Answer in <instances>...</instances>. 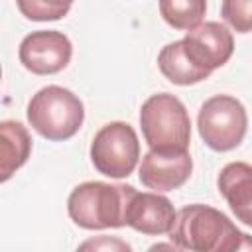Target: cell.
Wrapping results in <instances>:
<instances>
[{"label":"cell","instance_id":"5bb4252c","mask_svg":"<svg viewBox=\"0 0 252 252\" xmlns=\"http://www.w3.org/2000/svg\"><path fill=\"white\" fill-rule=\"evenodd\" d=\"M207 0H159V14L173 30H191L201 24Z\"/></svg>","mask_w":252,"mask_h":252},{"label":"cell","instance_id":"277c9868","mask_svg":"<svg viewBox=\"0 0 252 252\" xmlns=\"http://www.w3.org/2000/svg\"><path fill=\"white\" fill-rule=\"evenodd\" d=\"M140 126L150 150H187L191 118L185 104L169 94H152L140 108Z\"/></svg>","mask_w":252,"mask_h":252},{"label":"cell","instance_id":"9c48e42d","mask_svg":"<svg viewBox=\"0 0 252 252\" xmlns=\"http://www.w3.org/2000/svg\"><path fill=\"white\" fill-rule=\"evenodd\" d=\"M193 159L187 150H150L140 163V181L154 191L179 189L191 175Z\"/></svg>","mask_w":252,"mask_h":252},{"label":"cell","instance_id":"9a60e30c","mask_svg":"<svg viewBox=\"0 0 252 252\" xmlns=\"http://www.w3.org/2000/svg\"><path fill=\"white\" fill-rule=\"evenodd\" d=\"M18 10L32 22H53L67 16L73 0H16Z\"/></svg>","mask_w":252,"mask_h":252},{"label":"cell","instance_id":"8992f818","mask_svg":"<svg viewBox=\"0 0 252 252\" xmlns=\"http://www.w3.org/2000/svg\"><path fill=\"white\" fill-rule=\"evenodd\" d=\"M140 158V142L134 128L126 122H108L93 138L91 161L106 177H128Z\"/></svg>","mask_w":252,"mask_h":252},{"label":"cell","instance_id":"ba28073f","mask_svg":"<svg viewBox=\"0 0 252 252\" xmlns=\"http://www.w3.org/2000/svg\"><path fill=\"white\" fill-rule=\"evenodd\" d=\"M181 41L189 59L211 73L222 67L234 51L232 33L219 22H205L191 28Z\"/></svg>","mask_w":252,"mask_h":252},{"label":"cell","instance_id":"8fae6325","mask_svg":"<svg viewBox=\"0 0 252 252\" xmlns=\"http://www.w3.org/2000/svg\"><path fill=\"white\" fill-rule=\"evenodd\" d=\"M217 185L236 219L252 226V165L244 161L226 163Z\"/></svg>","mask_w":252,"mask_h":252},{"label":"cell","instance_id":"3957f363","mask_svg":"<svg viewBox=\"0 0 252 252\" xmlns=\"http://www.w3.org/2000/svg\"><path fill=\"white\" fill-rule=\"evenodd\" d=\"M26 114L32 128L51 142L73 138L85 120L81 98L73 91L59 85L39 89L28 102Z\"/></svg>","mask_w":252,"mask_h":252},{"label":"cell","instance_id":"52a82bcc","mask_svg":"<svg viewBox=\"0 0 252 252\" xmlns=\"http://www.w3.org/2000/svg\"><path fill=\"white\" fill-rule=\"evenodd\" d=\"M20 63L33 75H55L63 71L73 55V45L63 32L39 30L20 43Z\"/></svg>","mask_w":252,"mask_h":252},{"label":"cell","instance_id":"30bf717a","mask_svg":"<svg viewBox=\"0 0 252 252\" xmlns=\"http://www.w3.org/2000/svg\"><path fill=\"white\" fill-rule=\"evenodd\" d=\"M175 209L171 201L158 191H144L134 193L128 211H126V224L134 230L150 236L158 234H169L173 220H175Z\"/></svg>","mask_w":252,"mask_h":252},{"label":"cell","instance_id":"2e32d148","mask_svg":"<svg viewBox=\"0 0 252 252\" xmlns=\"http://www.w3.org/2000/svg\"><path fill=\"white\" fill-rule=\"evenodd\" d=\"M220 14L234 32H252V0H222Z\"/></svg>","mask_w":252,"mask_h":252},{"label":"cell","instance_id":"7a4b0ae2","mask_svg":"<svg viewBox=\"0 0 252 252\" xmlns=\"http://www.w3.org/2000/svg\"><path fill=\"white\" fill-rule=\"evenodd\" d=\"M134 193L132 185L85 181L71 191L67 213L77 226L87 230L120 228L126 226V211Z\"/></svg>","mask_w":252,"mask_h":252},{"label":"cell","instance_id":"e0dca14e","mask_svg":"<svg viewBox=\"0 0 252 252\" xmlns=\"http://www.w3.org/2000/svg\"><path fill=\"white\" fill-rule=\"evenodd\" d=\"M81 248H122V250H130L128 244L120 242V240H102V242H85Z\"/></svg>","mask_w":252,"mask_h":252},{"label":"cell","instance_id":"6da1fadb","mask_svg":"<svg viewBox=\"0 0 252 252\" xmlns=\"http://www.w3.org/2000/svg\"><path fill=\"white\" fill-rule=\"evenodd\" d=\"M169 240L177 250L230 252L252 250V238L240 232L232 220L209 205H187L177 211Z\"/></svg>","mask_w":252,"mask_h":252},{"label":"cell","instance_id":"5b68a950","mask_svg":"<svg viewBox=\"0 0 252 252\" xmlns=\"http://www.w3.org/2000/svg\"><path fill=\"white\" fill-rule=\"evenodd\" d=\"M197 128L199 136L211 150L228 152L244 140L248 114L238 98L230 94H215L201 104Z\"/></svg>","mask_w":252,"mask_h":252},{"label":"cell","instance_id":"7c38bea8","mask_svg":"<svg viewBox=\"0 0 252 252\" xmlns=\"http://www.w3.org/2000/svg\"><path fill=\"white\" fill-rule=\"evenodd\" d=\"M0 152H2L0 181H8L12 173L28 161L32 152V138L22 122L4 120L0 124Z\"/></svg>","mask_w":252,"mask_h":252},{"label":"cell","instance_id":"4fadbf2b","mask_svg":"<svg viewBox=\"0 0 252 252\" xmlns=\"http://www.w3.org/2000/svg\"><path fill=\"white\" fill-rule=\"evenodd\" d=\"M158 67L161 71V75L171 81L173 85H195L201 83L205 79H209L211 71L195 65L189 55L183 49V41H171L165 47H161L159 55H158Z\"/></svg>","mask_w":252,"mask_h":252}]
</instances>
